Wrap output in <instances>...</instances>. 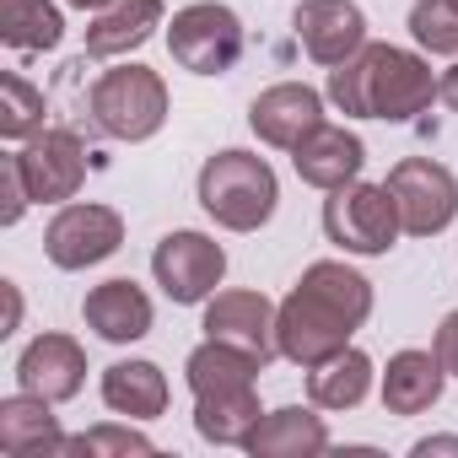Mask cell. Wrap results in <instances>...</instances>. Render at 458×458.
I'll return each mask as SVG.
<instances>
[{"label": "cell", "instance_id": "obj_1", "mask_svg": "<svg viewBox=\"0 0 458 458\" xmlns=\"http://www.w3.org/2000/svg\"><path fill=\"white\" fill-rule=\"evenodd\" d=\"M372 318V281L340 259H318L276 308V340L292 367H318L351 345V335Z\"/></svg>", "mask_w": 458, "mask_h": 458}, {"label": "cell", "instance_id": "obj_2", "mask_svg": "<svg viewBox=\"0 0 458 458\" xmlns=\"http://www.w3.org/2000/svg\"><path fill=\"white\" fill-rule=\"evenodd\" d=\"M324 98L351 114V119H383V124H410L442 98V76L431 71L426 55L399 49V44H367L345 65L329 71Z\"/></svg>", "mask_w": 458, "mask_h": 458}, {"label": "cell", "instance_id": "obj_3", "mask_svg": "<svg viewBox=\"0 0 458 458\" xmlns=\"http://www.w3.org/2000/svg\"><path fill=\"white\" fill-rule=\"evenodd\" d=\"M194 194H199V210L216 226H226V233H259L281 205V178L265 157L226 146V151L205 157Z\"/></svg>", "mask_w": 458, "mask_h": 458}, {"label": "cell", "instance_id": "obj_4", "mask_svg": "<svg viewBox=\"0 0 458 458\" xmlns=\"http://www.w3.org/2000/svg\"><path fill=\"white\" fill-rule=\"evenodd\" d=\"M87 103H92V124H98L108 140H124V146L151 140V135L167 124V108H173L167 81H162L151 65H135V60L103 71V76L92 81V98H87Z\"/></svg>", "mask_w": 458, "mask_h": 458}, {"label": "cell", "instance_id": "obj_5", "mask_svg": "<svg viewBox=\"0 0 458 458\" xmlns=\"http://www.w3.org/2000/svg\"><path fill=\"white\" fill-rule=\"evenodd\" d=\"M243 49H249L243 17L233 6H221V0H194L167 22V55L189 76H226L243 60Z\"/></svg>", "mask_w": 458, "mask_h": 458}, {"label": "cell", "instance_id": "obj_6", "mask_svg": "<svg viewBox=\"0 0 458 458\" xmlns=\"http://www.w3.org/2000/svg\"><path fill=\"white\" fill-rule=\"evenodd\" d=\"M404 233L399 226V205L388 194V183H345V189H329L324 199V238L356 259H377L394 249V238Z\"/></svg>", "mask_w": 458, "mask_h": 458}, {"label": "cell", "instance_id": "obj_7", "mask_svg": "<svg viewBox=\"0 0 458 458\" xmlns=\"http://www.w3.org/2000/svg\"><path fill=\"white\" fill-rule=\"evenodd\" d=\"M151 276L162 286L167 302L178 308H205L216 297V286L226 281V249L210 233H194V226H178L151 249Z\"/></svg>", "mask_w": 458, "mask_h": 458}, {"label": "cell", "instance_id": "obj_8", "mask_svg": "<svg viewBox=\"0 0 458 458\" xmlns=\"http://www.w3.org/2000/svg\"><path fill=\"white\" fill-rule=\"evenodd\" d=\"M388 194L399 205V226L410 238H437L458 221V178L431 157H404L388 167Z\"/></svg>", "mask_w": 458, "mask_h": 458}, {"label": "cell", "instance_id": "obj_9", "mask_svg": "<svg viewBox=\"0 0 458 458\" xmlns=\"http://www.w3.org/2000/svg\"><path fill=\"white\" fill-rule=\"evenodd\" d=\"M124 249V216L114 205H60L44 226V254L55 270H92Z\"/></svg>", "mask_w": 458, "mask_h": 458}, {"label": "cell", "instance_id": "obj_10", "mask_svg": "<svg viewBox=\"0 0 458 458\" xmlns=\"http://www.w3.org/2000/svg\"><path fill=\"white\" fill-rule=\"evenodd\" d=\"M17 167H22V183H28L33 205H65L87 183V146H81L76 130L55 124V130H38L33 140H22Z\"/></svg>", "mask_w": 458, "mask_h": 458}, {"label": "cell", "instance_id": "obj_11", "mask_svg": "<svg viewBox=\"0 0 458 458\" xmlns=\"http://www.w3.org/2000/svg\"><path fill=\"white\" fill-rule=\"evenodd\" d=\"M276 308H281V302H270L265 292H249V286H238V292H216V297L205 302L199 329H205V340H226V345L249 351L259 367H270V361L281 356Z\"/></svg>", "mask_w": 458, "mask_h": 458}, {"label": "cell", "instance_id": "obj_12", "mask_svg": "<svg viewBox=\"0 0 458 458\" xmlns=\"http://www.w3.org/2000/svg\"><path fill=\"white\" fill-rule=\"evenodd\" d=\"M292 28H297V44L308 49V60L329 65V71L367 49V17L356 0H297Z\"/></svg>", "mask_w": 458, "mask_h": 458}, {"label": "cell", "instance_id": "obj_13", "mask_svg": "<svg viewBox=\"0 0 458 458\" xmlns=\"http://www.w3.org/2000/svg\"><path fill=\"white\" fill-rule=\"evenodd\" d=\"M318 124H324V92L308 81H276L249 103V130L276 151H292Z\"/></svg>", "mask_w": 458, "mask_h": 458}, {"label": "cell", "instance_id": "obj_14", "mask_svg": "<svg viewBox=\"0 0 458 458\" xmlns=\"http://www.w3.org/2000/svg\"><path fill=\"white\" fill-rule=\"evenodd\" d=\"M17 388L38 394L49 404L76 399L87 388V351H81V340L55 335V329L38 335V340H28V351L17 356Z\"/></svg>", "mask_w": 458, "mask_h": 458}, {"label": "cell", "instance_id": "obj_15", "mask_svg": "<svg viewBox=\"0 0 458 458\" xmlns=\"http://www.w3.org/2000/svg\"><path fill=\"white\" fill-rule=\"evenodd\" d=\"M292 167H297V178L302 183H313V189H345V183H356L361 178V167H367V140L356 135V130H345V124H318V130H308L297 146H292Z\"/></svg>", "mask_w": 458, "mask_h": 458}, {"label": "cell", "instance_id": "obj_16", "mask_svg": "<svg viewBox=\"0 0 458 458\" xmlns=\"http://www.w3.org/2000/svg\"><path fill=\"white\" fill-rule=\"evenodd\" d=\"M81 318H87V329H92L98 340H108V345H135V340L151 335L157 308H151L146 286H135L130 276H114V281H103V286L87 292Z\"/></svg>", "mask_w": 458, "mask_h": 458}, {"label": "cell", "instance_id": "obj_17", "mask_svg": "<svg viewBox=\"0 0 458 458\" xmlns=\"http://www.w3.org/2000/svg\"><path fill=\"white\" fill-rule=\"evenodd\" d=\"M243 453H254V458H313V453H329V426H324L318 404H281V410L259 415Z\"/></svg>", "mask_w": 458, "mask_h": 458}, {"label": "cell", "instance_id": "obj_18", "mask_svg": "<svg viewBox=\"0 0 458 458\" xmlns=\"http://www.w3.org/2000/svg\"><path fill=\"white\" fill-rule=\"evenodd\" d=\"M65 431H60V415L49 399L17 388L0 399V453L12 458H44V453H65Z\"/></svg>", "mask_w": 458, "mask_h": 458}, {"label": "cell", "instance_id": "obj_19", "mask_svg": "<svg viewBox=\"0 0 458 458\" xmlns=\"http://www.w3.org/2000/svg\"><path fill=\"white\" fill-rule=\"evenodd\" d=\"M167 22L162 0H114L108 12L87 22V60H124Z\"/></svg>", "mask_w": 458, "mask_h": 458}, {"label": "cell", "instance_id": "obj_20", "mask_svg": "<svg viewBox=\"0 0 458 458\" xmlns=\"http://www.w3.org/2000/svg\"><path fill=\"white\" fill-rule=\"evenodd\" d=\"M259 383H233V388H210L194 394V431L210 447H243L249 431L259 426Z\"/></svg>", "mask_w": 458, "mask_h": 458}, {"label": "cell", "instance_id": "obj_21", "mask_svg": "<svg viewBox=\"0 0 458 458\" xmlns=\"http://www.w3.org/2000/svg\"><path fill=\"white\" fill-rule=\"evenodd\" d=\"M447 388V367L437 351H394L383 372V410L388 415H426Z\"/></svg>", "mask_w": 458, "mask_h": 458}, {"label": "cell", "instance_id": "obj_22", "mask_svg": "<svg viewBox=\"0 0 458 458\" xmlns=\"http://www.w3.org/2000/svg\"><path fill=\"white\" fill-rule=\"evenodd\" d=\"M103 404L124 420H157L167 410V372L157 361H114L103 367Z\"/></svg>", "mask_w": 458, "mask_h": 458}, {"label": "cell", "instance_id": "obj_23", "mask_svg": "<svg viewBox=\"0 0 458 458\" xmlns=\"http://www.w3.org/2000/svg\"><path fill=\"white\" fill-rule=\"evenodd\" d=\"M372 377H377L372 356L356 351V345H345L340 356L308 367V404H318V410H356L372 394Z\"/></svg>", "mask_w": 458, "mask_h": 458}, {"label": "cell", "instance_id": "obj_24", "mask_svg": "<svg viewBox=\"0 0 458 458\" xmlns=\"http://www.w3.org/2000/svg\"><path fill=\"white\" fill-rule=\"evenodd\" d=\"M65 38V17L55 0H0V44L17 55H49Z\"/></svg>", "mask_w": 458, "mask_h": 458}, {"label": "cell", "instance_id": "obj_25", "mask_svg": "<svg viewBox=\"0 0 458 458\" xmlns=\"http://www.w3.org/2000/svg\"><path fill=\"white\" fill-rule=\"evenodd\" d=\"M259 372H265V367H259L249 351L226 345V340H205V345H194L189 361H183V383H189V394L233 388V383H259Z\"/></svg>", "mask_w": 458, "mask_h": 458}, {"label": "cell", "instance_id": "obj_26", "mask_svg": "<svg viewBox=\"0 0 458 458\" xmlns=\"http://www.w3.org/2000/svg\"><path fill=\"white\" fill-rule=\"evenodd\" d=\"M38 130H44V92L28 76L6 71L0 76V135L6 140H33Z\"/></svg>", "mask_w": 458, "mask_h": 458}, {"label": "cell", "instance_id": "obj_27", "mask_svg": "<svg viewBox=\"0 0 458 458\" xmlns=\"http://www.w3.org/2000/svg\"><path fill=\"white\" fill-rule=\"evenodd\" d=\"M410 38L426 55H453L458 60V0H415L410 6Z\"/></svg>", "mask_w": 458, "mask_h": 458}, {"label": "cell", "instance_id": "obj_28", "mask_svg": "<svg viewBox=\"0 0 458 458\" xmlns=\"http://www.w3.org/2000/svg\"><path fill=\"white\" fill-rule=\"evenodd\" d=\"M65 453H81V458H130V453H140V458H146V453H157V442H151L146 431H135V426H114V420H103V426L71 437Z\"/></svg>", "mask_w": 458, "mask_h": 458}, {"label": "cell", "instance_id": "obj_29", "mask_svg": "<svg viewBox=\"0 0 458 458\" xmlns=\"http://www.w3.org/2000/svg\"><path fill=\"white\" fill-rule=\"evenodd\" d=\"M0 221L6 226H17L22 216H28V205H33V194H28V183H22V167H17V151H6L0 157Z\"/></svg>", "mask_w": 458, "mask_h": 458}, {"label": "cell", "instance_id": "obj_30", "mask_svg": "<svg viewBox=\"0 0 458 458\" xmlns=\"http://www.w3.org/2000/svg\"><path fill=\"white\" fill-rule=\"evenodd\" d=\"M431 351H437V361L447 367V377H458V308L437 324V335H431Z\"/></svg>", "mask_w": 458, "mask_h": 458}, {"label": "cell", "instance_id": "obj_31", "mask_svg": "<svg viewBox=\"0 0 458 458\" xmlns=\"http://www.w3.org/2000/svg\"><path fill=\"white\" fill-rule=\"evenodd\" d=\"M0 292H6V302H12L6 308V329H0V335H12L22 324V292H17V281H0Z\"/></svg>", "mask_w": 458, "mask_h": 458}, {"label": "cell", "instance_id": "obj_32", "mask_svg": "<svg viewBox=\"0 0 458 458\" xmlns=\"http://www.w3.org/2000/svg\"><path fill=\"white\" fill-rule=\"evenodd\" d=\"M410 453H415V458H431V453H458V437H420Z\"/></svg>", "mask_w": 458, "mask_h": 458}, {"label": "cell", "instance_id": "obj_33", "mask_svg": "<svg viewBox=\"0 0 458 458\" xmlns=\"http://www.w3.org/2000/svg\"><path fill=\"white\" fill-rule=\"evenodd\" d=\"M442 103L458 114V65H453V71H442Z\"/></svg>", "mask_w": 458, "mask_h": 458}, {"label": "cell", "instance_id": "obj_34", "mask_svg": "<svg viewBox=\"0 0 458 458\" xmlns=\"http://www.w3.org/2000/svg\"><path fill=\"white\" fill-rule=\"evenodd\" d=\"M65 6H76V12H92V17H98V12H108V6H114V0H65Z\"/></svg>", "mask_w": 458, "mask_h": 458}]
</instances>
